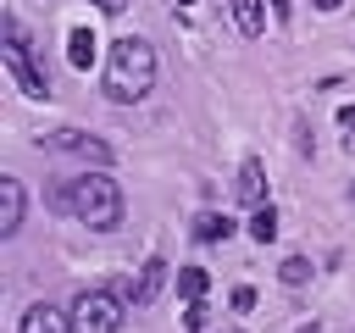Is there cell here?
I'll use <instances>...</instances> for the list:
<instances>
[{
  "instance_id": "obj_1",
  "label": "cell",
  "mask_w": 355,
  "mask_h": 333,
  "mask_svg": "<svg viewBox=\"0 0 355 333\" xmlns=\"http://www.w3.org/2000/svg\"><path fill=\"white\" fill-rule=\"evenodd\" d=\"M50 205L67 211V216H78V222H89L94 233H105V228L122 222V189H116V178H105V172H83V178L55 183V189H50Z\"/></svg>"
},
{
  "instance_id": "obj_2",
  "label": "cell",
  "mask_w": 355,
  "mask_h": 333,
  "mask_svg": "<svg viewBox=\"0 0 355 333\" xmlns=\"http://www.w3.org/2000/svg\"><path fill=\"white\" fill-rule=\"evenodd\" d=\"M150 83H155V50H150L139 33L116 39L111 56H105V94H111L116 105H128V100H144Z\"/></svg>"
},
{
  "instance_id": "obj_3",
  "label": "cell",
  "mask_w": 355,
  "mask_h": 333,
  "mask_svg": "<svg viewBox=\"0 0 355 333\" xmlns=\"http://www.w3.org/2000/svg\"><path fill=\"white\" fill-rule=\"evenodd\" d=\"M128 294H111V289H83L72 300V333H116L122 327V311Z\"/></svg>"
},
{
  "instance_id": "obj_4",
  "label": "cell",
  "mask_w": 355,
  "mask_h": 333,
  "mask_svg": "<svg viewBox=\"0 0 355 333\" xmlns=\"http://www.w3.org/2000/svg\"><path fill=\"white\" fill-rule=\"evenodd\" d=\"M0 56H6V72H11L28 94H50L44 72H39L33 56H28V39H22V22H17V17H6V44H0Z\"/></svg>"
},
{
  "instance_id": "obj_5",
  "label": "cell",
  "mask_w": 355,
  "mask_h": 333,
  "mask_svg": "<svg viewBox=\"0 0 355 333\" xmlns=\"http://www.w3.org/2000/svg\"><path fill=\"white\" fill-rule=\"evenodd\" d=\"M161 289H166V261H161V255H150V261H139V272L128 278V305H133V311H144V305H155V300H161Z\"/></svg>"
},
{
  "instance_id": "obj_6",
  "label": "cell",
  "mask_w": 355,
  "mask_h": 333,
  "mask_svg": "<svg viewBox=\"0 0 355 333\" xmlns=\"http://www.w3.org/2000/svg\"><path fill=\"white\" fill-rule=\"evenodd\" d=\"M39 144H55V150H67V155H78V161H94V166H105V161H111V144H100V139H89V133H78V128H55V133H44Z\"/></svg>"
},
{
  "instance_id": "obj_7",
  "label": "cell",
  "mask_w": 355,
  "mask_h": 333,
  "mask_svg": "<svg viewBox=\"0 0 355 333\" xmlns=\"http://www.w3.org/2000/svg\"><path fill=\"white\" fill-rule=\"evenodd\" d=\"M17 333H72V311H55V305H28L22 311V322H17Z\"/></svg>"
},
{
  "instance_id": "obj_8",
  "label": "cell",
  "mask_w": 355,
  "mask_h": 333,
  "mask_svg": "<svg viewBox=\"0 0 355 333\" xmlns=\"http://www.w3.org/2000/svg\"><path fill=\"white\" fill-rule=\"evenodd\" d=\"M22 228V183L17 178H0V233L11 239Z\"/></svg>"
},
{
  "instance_id": "obj_9",
  "label": "cell",
  "mask_w": 355,
  "mask_h": 333,
  "mask_svg": "<svg viewBox=\"0 0 355 333\" xmlns=\"http://www.w3.org/2000/svg\"><path fill=\"white\" fill-rule=\"evenodd\" d=\"M261 194H266V166L250 155V161L239 166V200H244V205H261Z\"/></svg>"
},
{
  "instance_id": "obj_10",
  "label": "cell",
  "mask_w": 355,
  "mask_h": 333,
  "mask_svg": "<svg viewBox=\"0 0 355 333\" xmlns=\"http://www.w3.org/2000/svg\"><path fill=\"white\" fill-rule=\"evenodd\" d=\"M233 17H239V33H250V39L266 33V0H233Z\"/></svg>"
},
{
  "instance_id": "obj_11",
  "label": "cell",
  "mask_w": 355,
  "mask_h": 333,
  "mask_svg": "<svg viewBox=\"0 0 355 333\" xmlns=\"http://www.w3.org/2000/svg\"><path fill=\"white\" fill-rule=\"evenodd\" d=\"M94 44H100V39H94L89 28H72V39H67V61H72V67H89V61H94Z\"/></svg>"
},
{
  "instance_id": "obj_12",
  "label": "cell",
  "mask_w": 355,
  "mask_h": 333,
  "mask_svg": "<svg viewBox=\"0 0 355 333\" xmlns=\"http://www.w3.org/2000/svg\"><path fill=\"white\" fill-rule=\"evenodd\" d=\"M250 239H255V244H272V239H277V211H272V205H255V211H250Z\"/></svg>"
},
{
  "instance_id": "obj_13",
  "label": "cell",
  "mask_w": 355,
  "mask_h": 333,
  "mask_svg": "<svg viewBox=\"0 0 355 333\" xmlns=\"http://www.w3.org/2000/svg\"><path fill=\"white\" fill-rule=\"evenodd\" d=\"M227 233H233V222H227L222 211H200V216H194V239L211 244V239H227Z\"/></svg>"
},
{
  "instance_id": "obj_14",
  "label": "cell",
  "mask_w": 355,
  "mask_h": 333,
  "mask_svg": "<svg viewBox=\"0 0 355 333\" xmlns=\"http://www.w3.org/2000/svg\"><path fill=\"white\" fill-rule=\"evenodd\" d=\"M205 283H211V278H205V266H183V272H178V294H183V300H200V294H205Z\"/></svg>"
},
{
  "instance_id": "obj_15",
  "label": "cell",
  "mask_w": 355,
  "mask_h": 333,
  "mask_svg": "<svg viewBox=\"0 0 355 333\" xmlns=\"http://www.w3.org/2000/svg\"><path fill=\"white\" fill-rule=\"evenodd\" d=\"M277 278H283V283H288V289H300V283H305V278H311V261H305V255H288V261H283V266H277Z\"/></svg>"
},
{
  "instance_id": "obj_16",
  "label": "cell",
  "mask_w": 355,
  "mask_h": 333,
  "mask_svg": "<svg viewBox=\"0 0 355 333\" xmlns=\"http://www.w3.org/2000/svg\"><path fill=\"white\" fill-rule=\"evenodd\" d=\"M183 322H189V333H205V305H200V300H189V311H183Z\"/></svg>"
},
{
  "instance_id": "obj_17",
  "label": "cell",
  "mask_w": 355,
  "mask_h": 333,
  "mask_svg": "<svg viewBox=\"0 0 355 333\" xmlns=\"http://www.w3.org/2000/svg\"><path fill=\"white\" fill-rule=\"evenodd\" d=\"M255 305V289H233V311H250Z\"/></svg>"
},
{
  "instance_id": "obj_18",
  "label": "cell",
  "mask_w": 355,
  "mask_h": 333,
  "mask_svg": "<svg viewBox=\"0 0 355 333\" xmlns=\"http://www.w3.org/2000/svg\"><path fill=\"white\" fill-rule=\"evenodd\" d=\"M94 6H100V11H111V17H116V11H122V6H128V0H94Z\"/></svg>"
},
{
  "instance_id": "obj_19",
  "label": "cell",
  "mask_w": 355,
  "mask_h": 333,
  "mask_svg": "<svg viewBox=\"0 0 355 333\" xmlns=\"http://www.w3.org/2000/svg\"><path fill=\"white\" fill-rule=\"evenodd\" d=\"M338 122H344V128H355V105H344V111H338Z\"/></svg>"
},
{
  "instance_id": "obj_20",
  "label": "cell",
  "mask_w": 355,
  "mask_h": 333,
  "mask_svg": "<svg viewBox=\"0 0 355 333\" xmlns=\"http://www.w3.org/2000/svg\"><path fill=\"white\" fill-rule=\"evenodd\" d=\"M316 6H322V11H338V6H344V0H316Z\"/></svg>"
},
{
  "instance_id": "obj_21",
  "label": "cell",
  "mask_w": 355,
  "mask_h": 333,
  "mask_svg": "<svg viewBox=\"0 0 355 333\" xmlns=\"http://www.w3.org/2000/svg\"><path fill=\"white\" fill-rule=\"evenodd\" d=\"M300 333H322V327H316V322H305V327H300Z\"/></svg>"
},
{
  "instance_id": "obj_22",
  "label": "cell",
  "mask_w": 355,
  "mask_h": 333,
  "mask_svg": "<svg viewBox=\"0 0 355 333\" xmlns=\"http://www.w3.org/2000/svg\"><path fill=\"white\" fill-rule=\"evenodd\" d=\"M178 6H194V0H178Z\"/></svg>"
}]
</instances>
